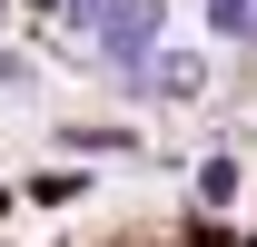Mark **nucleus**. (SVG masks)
Masks as SVG:
<instances>
[{
	"mask_svg": "<svg viewBox=\"0 0 257 247\" xmlns=\"http://www.w3.org/2000/svg\"><path fill=\"white\" fill-rule=\"evenodd\" d=\"M89 40H99V60H109V69H128V79H139V69L159 60V0H119Z\"/></svg>",
	"mask_w": 257,
	"mask_h": 247,
	"instance_id": "1",
	"label": "nucleus"
},
{
	"mask_svg": "<svg viewBox=\"0 0 257 247\" xmlns=\"http://www.w3.org/2000/svg\"><path fill=\"white\" fill-rule=\"evenodd\" d=\"M139 79H149V89H168V99H188L198 79H208V69H198L188 50H168V60H149V69H139Z\"/></svg>",
	"mask_w": 257,
	"mask_h": 247,
	"instance_id": "2",
	"label": "nucleus"
},
{
	"mask_svg": "<svg viewBox=\"0 0 257 247\" xmlns=\"http://www.w3.org/2000/svg\"><path fill=\"white\" fill-rule=\"evenodd\" d=\"M208 20H218V40H247L257 30V0H208Z\"/></svg>",
	"mask_w": 257,
	"mask_h": 247,
	"instance_id": "3",
	"label": "nucleus"
},
{
	"mask_svg": "<svg viewBox=\"0 0 257 247\" xmlns=\"http://www.w3.org/2000/svg\"><path fill=\"white\" fill-rule=\"evenodd\" d=\"M60 10H69V30H99V20H109L119 0H60Z\"/></svg>",
	"mask_w": 257,
	"mask_h": 247,
	"instance_id": "4",
	"label": "nucleus"
},
{
	"mask_svg": "<svg viewBox=\"0 0 257 247\" xmlns=\"http://www.w3.org/2000/svg\"><path fill=\"white\" fill-rule=\"evenodd\" d=\"M20 79H30V69H20V60H0V89H20Z\"/></svg>",
	"mask_w": 257,
	"mask_h": 247,
	"instance_id": "5",
	"label": "nucleus"
}]
</instances>
